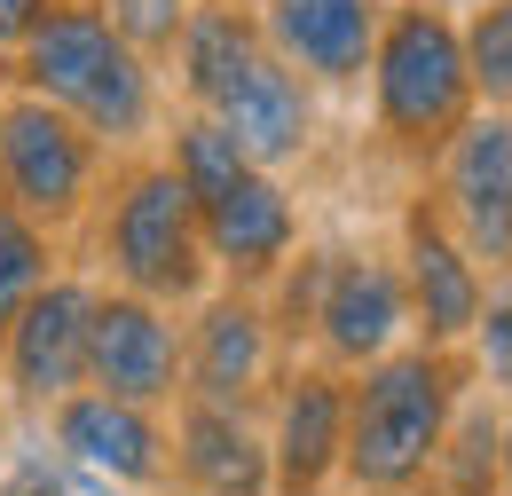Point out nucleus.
I'll return each instance as SVG.
<instances>
[{
  "instance_id": "obj_4",
  "label": "nucleus",
  "mask_w": 512,
  "mask_h": 496,
  "mask_svg": "<svg viewBox=\"0 0 512 496\" xmlns=\"http://www.w3.org/2000/svg\"><path fill=\"white\" fill-rule=\"evenodd\" d=\"M103 260H111V284L142 292L158 308H197L213 292V260L197 237V205L182 174L158 158V166H134L111 213H103Z\"/></svg>"
},
{
  "instance_id": "obj_23",
  "label": "nucleus",
  "mask_w": 512,
  "mask_h": 496,
  "mask_svg": "<svg viewBox=\"0 0 512 496\" xmlns=\"http://www.w3.org/2000/svg\"><path fill=\"white\" fill-rule=\"evenodd\" d=\"M465 339H473V363L489 378V394L512 402V284H489V300H481V315H473Z\"/></svg>"
},
{
  "instance_id": "obj_27",
  "label": "nucleus",
  "mask_w": 512,
  "mask_h": 496,
  "mask_svg": "<svg viewBox=\"0 0 512 496\" xmlns=\"http://www.w3.org/2000/svg\"><path fill=\"white\" fill-rule=\"evenodd\" d=\"M434 8H457V0H434Z\"/></svg>"
},
{
  "instance_id": "obj_11",
  "label": "nucleus",
  "mask_w": 512,
  "mask_h": 496,
  "mask_svg": "<svg viewBox=\"0 0 512 496\" xmlns=\"http://www.w3.org/2000/svg\"><path fill=\"white\" fill-rule=\"evenodd\" d=\"M276 371V323L253 292H205L197 323L182 331V394L190 402H221V410H245Z\"/></svg>"
},
{
  "instance_id": "obj_12",
  "label": "nucleus",
  "mask_w": 512,
  "mask_h": 496,
  "mask_svg": "<svg viewBox=\"0 0 512 496\" xmlns=\"http://www.w3.org/2000/svg\"><path fill=\"white\" fill-rule=\"evenodd\" d=\"M331 355V371H363L402 347L410 331V292H402V268L379 252H331V276L316 292V323H308Z\"/></svg>"
},
{
  "instance_id": "obj_19",
  "label": "nucleus",
  "mask_w": 512,
  "mask_h": 496,
  "mask_svg": "<svg viewBox=\"0 0 512 496\" xmlns=\"http://www.w3.org/2000/svg\"><path fill=\"white\" fill-rule=\"evenodd\" d=\"M497 426H505L497 402H457V418H449V434H442V457H434V473H442L449 496H505Z\"/></svg>"
},
{
  "instance_id": "obj_17",
  "label": "nucleus",
  "mask_w": 512,
  "mask_h": 496,
  "mask_svg": "<svg viewBox=\"0 0 512 496\" xmlns=\"http://www.w3.org/2000/svg\"><path fill=\"white\" fill-rule=\"evenodd\" d=\"M166 441H174V473L197 496H276V481H268V434H253L245 410L182 394V418H174Z\"/></svg>"
},
{
  "instance_id": "obj_18",
  "label": "nucleus",
  "mask_w": 512,
  "mask_h": 496,
  "mask_svg": "<svg viewBox=\"0 0 512 496\" xmlns=\"http://www.w3.org/2000/svg\"><path fill=\"white\" fill-rule=\"evenodd\" d=\"M268 40H260V16L253 8H229V0H197L190 24H182V40L166 48L174 56V79H182V95H190V111H213V95L260 56Z\"/></svg>"
},
{
  "instance_id": "obj_5",
  "label": "nucleus",
  "mask_w": 512,
  "mask_h": 496,
  "mask_svg": "<svg viewBox=\"0 0 512 496\" xmlns=\"http://www.w3.org/2000/svg\"><path fill=\"white\" fill-rule=\"evenodd\" d=\"M95 174H103V142L71 111L24 95V87L0 103V197L24 221H40L48 237H64L71 221L95 205Z\"/></svg>"
},
{
  "instance_id": "obj_10",
  "label": "nucleus",
  "mask_w": 512,
  "mask_h": 496,
  "mask_svg": "<svg viewBox=\"0 0 512 496\" xmlns=\"http://www.w3.org/2000/svg\"><path fill=\"white\" fill-rule=\"evenodd\" d=\"M394 268H402V292H410V331H418L426 347H465L473 315L489 300V276H481L473 252L449 237V221H442L434 197H410Z\"/></svg>"
},
{
  "instance_id": "obj_26",
  "label": "nucleus",
  "mask_w": 512,
  "mask_h": 496,
  "mask_svg": "<svg viewBox=\"0 0 512 496\" xmlns=\"http://www.w3.org/2000/svg\"><path fill=\"white\" fill-rule=\"evenodd\" d=\"M497 473H505V489H512V410H505V426H497Z\"/></svg>"
},
{
  "instance_id": "obj_21",
  "label": "nucleus",
  "mask_w": 512,
  "mask_h": 496,
  "mask_svg": "<svg viewBox=\"0 0 512 496\" xmlns=\"http://www.w3.org/2000/svg\"><path fill=\"white\" fill-rule=\"evenodd\" d=\"M48 276H56V237H48L40 221H24V213L0 197V323L24 308Z\"/></svg>"
},
{
  "instance_id": "obj_24",
  "label": "nucleus",
  "mask_w": 512,
  "mask_h": 496,
  "mask_svg": "<svg viewBox=\"0 0 512 496\" xmlns=\"http://www.w3.org/2000/svg\"><path fill=\"white\" fill-rule=\"evenodd\" d=\"M323 276H331V252H308V260L292 268V284H284V315H268V323L300 339V331L316 323V292H323Z\"/></svg>"
},
{
  "instance_id": "obj_28",
  "label": "nucleus",
  "mask_w": 512,
  "mask_h": 496,
  "mask_svg": "<svg viewBox=\"0 0 512 496\" xmlns=\"http://www.w3.org/2000/svg\"><path fill=\"white\" fill-rule=\"evenodd\" d=\"M0 103H8V95H0Z\"/></svg>"
},
{
  "instance_id": "obj_16",
  "label": "nucleus",
  "mask_w": 512,
  "mask_h": 496,
  "mask_svg": "<svg viewBox=\"0 0 512 496\" xmlns=\"http://www.w3.org/2000/svg\"><path fill=\"white\" fill-rule=\"evenodd\" d=\"M119 48H127V40L111 32L103 0H56L8 63H16V87H24V95H40V103H56V111H79L87 87L119 63Z\"/></svg>"
},
{
  "instance_id": "obj_15",
  "label": "nucleus",
  "mask_w": 512,
  "mask_h": 496,
  "mask_svg": "<svg viewBox=\"0 0 512 496\" xmlns=\"http://www.w3.org/2000/svg\"><path fill=\"white\" fill-rule=\"evenodd\" d=\"M339 449H347V378L292 371L284 394H276V426H268V481H276V496H323L339 481Z\"/></svg>"
},
{
  "instance_id": "obj_25",
  "label": "nucleus",
  "mask_w": 512,
  "mask_h": 496,
  "mask_svg": "<svg viewBox=\"0 0 512 496\" xmlns=\"http://www.w3.org/2000/svg\"><path fill=\"white\" fill-rule=\"evenodd\" d=\"M56 0H0V56H16L24 40H32V24L48 16Z\"/></svg>"
},
{
  "instance_id": "obj_1",
  "label": "nucleus",
  "mask_w": 512,
  "mask_h": 496,
  "mask_svg": "<svg viewBox=\"0 0 512 496\" xmlns=\"http://www.w3.org/2000/svg\"><path fill=\"white\" fill-rule=\"evenodd\" d=\"M465 402V363L457 347H394L379 363L347 378V449H339V481H355L363 496H410L434 457L442 434Z\"/></svg>"
},
{
  "instance_id": "obj_3",
  "label": "nucleus",
  "mask_w": 512,
  "mask_h": 496,
  "mask_svg": "<svg viewBox=\"0 0 512 496\" xmlns=\"http://www.w3.org/2000/svg\"><path fill=\"white\" fill-rule=\"evenodd\" d=\"M371 119L402 158H434L457 126L473 119V71H465V40L457 16L434 0H386V24L371 40Z\"/></svg>"
},
{
  "instance_id": "obj_7",
  "label": "nucleus",
  "mask_w": 512,
  "mask_h": 496,
  "mask_svg": "<svg viewBox=\"0 0 512 496\" xmlns=\"http://www.w3.org/2000/svg\"><path fill=\"white\" fill-rule=\"evenodd\" d=\"M87 315H95V284L48 276L0 323V386L24 410H56L71 386H87Z\"/></svg>"
},
{
  "instance_id": "obj_2",
  "label": "nucleus",
  "mask_w": 512,
  "mask_h": 496,
  "mask_svg": "<svg viewBox=\"0 0 512 496\" xmlns=\"http://www.w3.org/2000/svg\"><path fill=\"white\" fill-rule=\"evenodd\" d=\"M166 166L182 174V189H190V205H197L205 260L229 268L245 292L268 284V276L292 260V245H300V205H292V189L276 182L268 166H253L205 111H190V119L174 126Z\"/></svg>"
},
{
  "instance_id": "obj_14",
  "label": "nucleus",
  "mask_w": 512,
  "mask_h": 496,
  "mask_svg": "<svg viewBox=\"0 0 512 496\" xmlns=\"http://www.w3.org/2000/svg\"><path fill=\"white\" fill-rule=\"evenodd\" d=\"M253 16H260V40L308 87H355L386 24V0H260Z\"/></svg>"
},
{
  "instance_id": "obj_6",
  "label": "nucleus",
  "mask_w": 512,
  "mask_h": 496,
  "mask_svg": "<svg viewBox=\"0 0 512 496\" xmlns=\"http://www.w3.org/2000/svg\"><path fill=\"white\" fill-rule=\"evenodd\" d=\"M442 166V221L449 237L481 260V276H512V111H473V119L434 150Z\"/></svg>"
},
{
  "instance_id": "obj_22",
  "label": "nucleus",
  "mask_w": 512,
  "mask_h": 496,
  "mask_svg": "<svg viewBox=\"0 0 512 496\" xmlns=\"http://www.w3.org/2000/svg\"><path fill=\"white\" fill-rule=\"evenodd\" d=\"M197 0H103V16H111V32L127 40L134 56H166L174 40H182V24H190Z\"/></svg>"
},
{
  "instance_id": "obj_13",
  "label": "nucleus",
  "mask_w": 512,
  "mask_h": 496,
  "mask_svg": "<svg viewBox=\"0 0 512 496\" xmlns=\"http://www.w3.org/2000/svg\"><path fill=\"white\" fill-rule=\"evenodd\" d=\"M205 119L221 126L253 166L268 174H284L292 158H308V142H316V87L292 71V63L276 56V48H260L221 95H213V111Z\"/></svg>"
},
{
  "instance_id": "obj_8",
  "label": "nucleus",
  "mask_w": 512,
  "mask_h": 496,
  "mask_svg": "<svg viewBox=\"0 0 512 496\" xmlns=\"http://www.w3.org/2000/svg\"><path fill=\"white\" fill-rule=\"evenodd\" d=\"M87 386L142 402V410H166L182 402V323L174 308L142 300V292H95L87 315Z\"/></svg>"
},
{
  "instance_id": "obj_20",
  "label": "nucleus",
  "mask_w": 512,
  "mask_h": 496,
  "mask_svg": "<svg viewBox=\"0 0 512 496\" xmlns=\"http://www.w3.org/2000/svg\"><path fill=\"white\" fill-rule=\"evenodd\" d=\"M465 71H473V103L481 111H512V0H481L465 24Z\"/></svg>"
},
{
  "instance_id": "obj_9",
  "label": "nucleus",
  "mask_w": 512,
  "mask_h": 496,
  "mask_svg": "<svg viewBox=\"0 0 512 496\" xmlns=\"http://www.w3.org/2000/svg\"><path fill=\"white\" fill-rule=\"evenodd\" d=\"M48 449L64 465H87V473L119 481V489H158L174 473V441L158 426V410L119 402L103 386H71L64 402L48 410Z\"/></svg>"
}]
</instances>
